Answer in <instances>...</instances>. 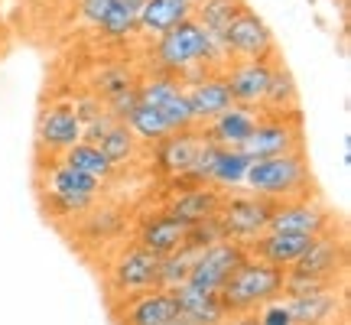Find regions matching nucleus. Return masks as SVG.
Instances as JSON below:
<instances>
[{
  "mask_svg": "<svg viewBox=\"0 0 351 325\" xmlns=\"http://www.w3.org/2000/svg\"><path fill=\"white\" fill-rule=\"evenodd\" d=\"M335 228V215L326 208L315 195H302V199L274 202V215H270V228L267 231H289V234H306L315 238L322 231Z\"/></svg>",
  "mask_w": 351,
  "mask_h": 325,
  "instance_id": "6e6552de",
  "label": "nucleus"
},
{
  "mask_svg": "<svg viewBox=\"0 0 351 325\" xmlns=\"http://www.w3.org/2000/svg\"><path fill=\"white\" fill-rule=\"evenodd\" d=\"M124 124L130 127V134H134L140 143H147V147H153V143H160L163 137L173 134L169 124H166V117L156 111V108H150V104H137Z\"/></svg>",
  "mask_w": 351,
  "mask_h": 325,
  "instance_id": "bb28decb",
  "label": "nucleus"
},
{
  "mask_svg": "<svg viewBox=\"0 0 351 325\" xmlns=\"http://www.w3.org/2000/svg\"><path fill=\"white\" fill-rule=\"evenodd\" d=\"M186 101H189V111H192L195 127L208 124L212 117H218L221 111H228L234 104L221 72H208V75L195 78V82H186Z\"/></svg>",
  "mask_w": 351,
  "mask_h": 325,
  "instance_id": "f3484780",
  "label": "nucleus"
},
{
  "mask_svg": "<svg viewBox=\"0 0 351 325\" xmlns=\"http://www.w3.org/2000/svg\"><path fill=\"white\" fill-rule=\"evenodd\" d=\"M309 3H313V0H309Z\"/></svg>",
  "mask_w": 351,
  "mask_h": 325,
  "instance_id": "e433bc0d",
  "label": "nucleus"
},
{
  "mask_svg": "<svg viewBox=\"0 0 351 325\" xmlns=\"http://www.w3.org/2000/svg\"><path fill=\"white\" fill-rule=\"evenodd\" d=\"M221 199H225V192L212 186H179V192L166 202L163 212L179 218L182 225H199V221H208L218 215Z\"/></svg>",
  "mask_w": 351,
  "mask_h": 325,
  "instance_id": "a211bd4d",
  "label": "nucleus"
},
{
  "mask_svg": "<svg viewBox=\"0 0 351 325\" xmlns=\"http://www.w3.org/2000/svg\"><path fill=\"white\" fill-rule=\"evenodd\" d=\"M186 3H192V7H195V3H199V0H186Z\"/></svg>",
  "mask_w": 351,
  "mask_h": 325,
  "instance_id": "c9c22d12",
  "label": "nucleus"
},
{
  "mask_svg": "<svg viewBox=\"0 0 351 325\" xmlns=\"http://www.w3.org/2000/svg\"><path fill=\"white\" fill-rule=\"evenodd\" d=\"M345 263H348V248L335 231H322L309 241V248L300 254V261L293 263L289 270L309 276H322V280H339L345 276Z\"/></svg>",
  "mask_w": 351,
  "mask_h": 325,
  "instance_id": "ddd939ff",
  "label": "nucleus"
},
{
  "mask_svg": "<svg viewBox=\"0 0 351 325\" xmlns=\"http://www.w3.org/2000/svg\"><path fill=\"white\" fill-rule=\"evenodd\" d=\"M244 257H247V248H241L234 241H218V244L205 248L199 257H195L192 274H189L186 283L195 289H205V293H218Z\"/></svg>",
  "mask_w": 351,
  "mask_h": 325,
  "instance_id": "1a4fd4ad",
  "label": "nucleus"
},
{
  "mask_svg": "<svg viewBox=\"0 0 351 325\" xmlns=\"http://www.w3.org/2000/svg\"><path fill=\"white\" fill-rule=\"evenodd\" d=\"M39 192H43V202H46V212H52L56 218H78L91 205H98L101 182L72 169V166H65L62 160H52V166L43 169Z\"/></svg>",
  "mask_w": 351,
  "mask_h": 325,
  "instance_id": "7ed1b4c3",
  "label": "nucleus"
},
{
  "mask_svg": "<svg viewBox=\"0 0 351 325\" xmlns=\"http://www.w3.org/2000/svg\"><path fill=\"white\" fill-rule=\"evenodd\" d=\"M309 241H313V238H306V234H289V231H263L261 238L247 248V254H254V257H261V261H267V263H274V267H280V270H289L293 263L300 261L302 250L309 248Z\"/></svg>",
  "mask_w": 351,
  "mask_h": 325,
  "instance_id": "4be33fe9",
  "label": "nucleus"
},
{
  "mask_svg": "<svg viewBox=\"0 0 351 325\" xmlns=\"http://www.w3.org/2000/svg\"><path fill=\"white\" fill-rule=\"evenodd\" d=\"M244 7H247V0H199L192 16L199 20V26L212 39H221V43H225L228 26H231V20H234Z\"/></svg>",
  "mask_w": 351,
  "mask_h": 325,
  "instance_id": "b1692460",
  "label": "nucleus"
},
{
  "mask_svg": "<svg viewBox=\"0 0 351 325\" xmlns=\"http://www.w3.org/2000/svg\"><path fill=\"white\" fill-rule=\"evenodd\" d=\"M287 309L293 315V325H341L345 313V293L341 287L322 289V293H306V296H283Z\"/></svg>",
  "mask_w": 351,
  "mask_h": 325,
  "instance_id": "2eb2a0df",
  "label": "nucleus"
},
{
  "mask_svg": "<svg viewBox=\"0 0 351 325\" xmlns=\"http://www.w3.org/2000/svg\"><path fill=\"white\" fill-rule=\"evenodd\" d=\"M202 250L192 248V244H182L179 250H173V254H166L163 261H160V289H176L182 287L189 280V274H192V263H195V257H199Z\"/></svg>",
  "mask_w": 351,
  "mask_h": 325,
  "instance_id": "cd10ccee",
  "label": "nucleus"
},
{
  "mask_svg": "<svg viewBox=\"0 0 351 325\" xmlns=\"http://www.w3.org/2000/svg\"><path fill=\"white\" fill-rule=\"evenodd\" d=\"M261 111L257 108H244V104H231L228 111L212 117L208 124H202V137L215 143V147H228V150H241V143L251 137V130L257 127Z\"/></svg>",
  "mask_w": 351,
  "mask_h": 325,
  "instance_id": "dca6fc26",
  "label": "nucleus"
},
{
  "mask_svg": "<svg viewBox=\"0 0 351 325\" xmlns=\"http://www.w3.org/2000/svg\"><path fill=\"white\" fill-rule=\"evenodd\" d=\"M283 274H287V270H280L274 263L247 254V257L234 267V274L225 280V287L218 289L228 315L257 313L263 302L283 296Z\"/></svg>",
  "mask_w": 351,
  "mask_h": 325,
  "instance_id": "f03ea898",
  "label": "nucleus"
},
{
  "mask_svg": "<svg viewBox=\"0 0 351 325\" xmlns=\"http://www.w3.org/2000/svg\"><path fill=\"white\" fill-rule=\"evenodd\" d=\"M179 315L173 289H147L137 296H127L117 309V325H166Z\"/></svg>",
  "mask_w": 351,
  "mask_h": 325,
  "instance_id": "4468645a",
  "label": "nucleus"
},
{
  "mask_svg": "<svg viewBox=\"0 0 351 325\" xmlns=\"http://www.w3.org/2000/svg\"><path fill=\"white\" fill-rule=\"evenodd\" d=\"M257 325H293V315L287 309V300L283 296H276V300L263 302L261 309H257Z\"/></svg>",
  "mask_w": 351,
  "mask_h": 325,
  "instance_id": "2f4dec72",
  "label": "nucleus"
},
{
  "mask_svg": "<svg viewBox=\"0 0 351 325\" xmlns=\"http://www.w3.org/2000/svg\"><path fill=\"white\" fill-rule=\"evenodd\" d=\"M98 147H101V153H104V156L114 162V169H124L127 162L137 160L140 140L130 134V127H127L124 121H117V124H114L111 130H108V134L98 140Z\"/></svg>",
  "mask_w": 351,
  "mask_h": 325,
  "instance_id": "a878e982",
  "label": "nucleus"
},
{
  "mask_svg": "<svg viewBox=\"0 0 351 325\" xmlns=\"http://www.w3.org/2000/svg\"><path fill=\"white\" fill-rule=\"evenodd\" d=\"M270 215H274V202L251 195V192H244V195L225 192L221 208H218L215 218H218V228H221L225 241H234L241 248H251L254 241L270 228Z\"/></svg>",
  "mask_w": 351,
  "mask_h": 325,
  "instance_id": "20e7f679",
  "label": "nucleus"
},
{
  "mask_svg": "<svg viewBox=\"0 0 351 325\" xmlns=\"http://www.w3.org/2000/svg\"><path fill=\"white\" fill-rule=\"evenodd\" d=\"M69 104H72V111H75V117H78V124H82V127L91 124L95 117H101V114H104V101H101L95 91H82V95H75Z\"/></svg>",
  "mask_w": 351,
  "mask_h": 325,
  "instance_id": "7c9ffc66",
  "label": "nucleus"
},
{
  "mask_svg": "<svg viewBox=\"0 0 351 325\" xmlns=\"http://www.w3.org/2000/svg\"><path fill=\"white\" fill-rule=\"evenodd\" d=\"M134 85H137V75H134L127 65H104L98 75H95L91 91H95L101 101H111L114 95H121V91H127V88H134Z\"/></svg>",
  "mask_w": 351,
  "mask_h": 325,
  "instance_id": "c85d7f7f",
  "label": "nucleus"
},
{
  "mask_svg": "<svg viewBox=\"0 0 351 325\" xmlns=\"http://www.w3.org/2000/svg\"><path fill=\"white\" fill-rule=\"evenodd\" d=\"M302 147V114L300 117H283V114H261L251 137L241 143V153L247 160H270L283 153H300Z\"/></svg>",
  "mask_w": 351,
  "mask_h": 325,
  "instance_id": "39448f33",
  "label": "nucleus"
},
{
  "mask_svg": "<svg viewBox=\"0 0 351 325\" xmlns=\"http://www.w3.org/2000/svg\"><path fill=\"white\" fill-rule=\"evenodd\" d=\"M186 234H189V225H182L179 218H173L169 212H153L140 221V231H137V244L147 248L150 254L156 257H166L186 244Z\"/></svg>",
  "mask_w": 351,
  "mask_h": 325,
  "instance_id": "6ab92c4d",
  "label": "nucleus"
},
{
  "mask_svg": "<svg viewBox=\"0 0 351 325\" xmlns=\"http://www.w3.org/2000/svg\"><path fill=\"white\" fill-rule=\"evenodd\" d=\"M160 261L140 244H130L124 248L111 263V293H117L121 300L127 296H137V293H147V289L160 287Z\"/></svg>",
  "mask_w": 351,
  "mask_h": 325,
  "instance_id": "423d86ee",
  "label": "nucleus"
},
{
  "mask_svg": "<svg viewBox=\"0 0 351 325\" xmlns=\"http://www.w3.org/2000/svg\"><path fill=\"white\" fill-rule=\"evenodd\" d=\"M176 306H179V319H186L189 325H225L228 322V309L218 293H205L182 283L173 289Z\"/></svg>",
  "mask_w": 351,
  "mask_h": 325,
  "instance_id": "aec40b11",
  "label": "nucleus"
},
{
  "mask_svg": "<svg viewBox=\"0 0 351 325\" xmlns=\"http://www.w3.org/2000/svg\"><path fill=\"white\" fill-rule=\"evenodd\" d=\"M192 10L195 7L186 3V0H143V7L137 13V33L143 39H160L173 26L189 20Z\"/></svg>",
  "mask_w": 351,
  "mask_h": 325,
  "instance_id": "412c9836",
  "label": "nucleus"
},
{
  "mask_svg": "<svg viewBox=\"0 0 351 325\" xmlns=\"http://www.w3.org/2000/svg\"><path fill=\"white\" fill-rule=\"evenodd\" d=\"M111 7H114V0H78V16H82L88 26L98 29V23L108 16Z\"/></svg>",
  "mask_w": 351,
  "mask_h": 325,
  "instance_id": "473e14b6",
  "label": "nucleus"
},
{
  "mask_svg": "<svg viewBox=\"0 0 351 325\" xmlns=\"http://www.w3.org/2000/svg\"><path fill=\"white\" fill-rule=\"evenodd\" d=\"M166 325H189V322H186V319H179V315H176L173 322H166Z\"/></svg>",
  "mask_w": 351,
  "mask_h": 325,
  "instance_id": "f704fd0d",
  "label": "nucleus"
},
{
  "mask_svg": "<svg viewBox=\"0 0 351 325\" xmlns=\"http://www.w3.org/2000/svg\"><path fill=\"white\" fill-rule=\"evenodd\" d=\"M276 62L280 59H234V62H228L221 78L231 91V101L261 111L267 85H270V72H274Z\"/></svg>",
  "mask_w": 351,
  "mask_h": 325,
  "instance_id": "9d476101",
  "label": "nucleus"
},
{
  "mask_svg": "<svg viewBox=\"0 0 351 325\" xmlns=\"http://www.w3.org/2000/svg\"><path fill=\"white\" fill-rule=\"evenodd\" d=\"M225 49L231 59H276V36L261 13L244 7L228 26Z\"/></svg>",
  "mask_w": 351,
  "mask_h": 325,
  "instance_id": "0eeeda50",
  "label": "nucleus"
},
{
  "mask_svg": "<svg viewBox=\"0 0 351 325\" xmlns=\"http://www.w3.org/2000/svg\"><path fill=\"white\" fill-rule=\"evenodd\" d=\"M202 137L199 127H192V130H173L169 137H163L160 143H153V160H156V169L166 176V179H173V182H186L189 173H192V166H195V156H199Z\"/></svg>",
  "mask_w": 351,
  "mask_h": 325,
  "instance_id": "9b49d317",
  "label": "nucleus"
},
{
  "mask_svg": "<svg viewBox=\"0 0 351 325\" xmlns=\"http://www.w3.org/2000/svg\"><path fill=\"white\" fill-rule=\"evenodd\" d=\"M59 160L65 162V166H72V169H78V173H85V176H91V179H98L101 186L111 179L117 169H114V162L101 153V147L98 143H88V140H78L72 150H65Z\"/></svg>",
  "mask_w": 351,
  "mask_h": 325,
  "instance_id": "393cba45",
  "label": "nucleus"
},
{
  "mask_svg": "<svg viewBox=\"0 0 351 325\" xmlns=\"http://www.w3.org/2000/svg\"><path fill=\"white\" fill-rule=\"evenodd\" d=\"M261 114H283V117H300V85L283 62L274 65L270 72V85L263 95Z\"/></svg>",
  "mask_w": 351,
  "mask_h": 325,
  "instance_id": "5701e85b",
  "label": "nucleus"
},
{
  "mask_svg": "<svg viewBox=\"0 0 351 325\" xmlns=\"http://www.w3.org/2000/svg\"><path fill=\"white\" fill-rule=\"evenodd\" d=\"M78 140H82V124H78L75 111L69 101L49 104L43 108L36 121V147L39 153H49V156H62L65 150H72Z\"/></svg>",
  "mask_w": 351,
  "mask_h": 325,
  "instance_id": "f8f14e48",
  "label": "nucleus"
},
{
  "mask_svg": "<svg viewBox=\"0 0 351 325\" xmlns=\"http://www.w3.org/2000/svg\"><path fill=\"white\" fill-rule=\"evenodd\" d=\"M98 29H101V36L104 39H130L134 33H137V13L130 10L127 3L114 0V7L98 23Z\"/></svg>",
  "mask_w": 351,
  "mask_h": 325,
  "instance_id": "c756f323",
  "label": "nucleus"
},
{
  "mask_svg": "<svg viewBox=\"0 0 351 325\" xmlns=\"http://www.w3.org/2000/svg\"><path fill=\"white\" fill-rule=\"evenodd\" d=\"M244 189L267 202H289L313 195V173H309L306 150L270 156V160H254L247 166V176H244Z\"/></svg>",
  "mask_w": 351,
  "mask_h": 325,
  "instance_id": "f257e3e1",
  "label": "nucleus"
},
{
  "mask_svg": "<svg viewBox=\"0 0 351 325\" xmlns=\"http://www.w3.org/2000/svg\"><path fill=\"white\" fill-rule=\"evenodd\" d=\"M225 325H257V315L254 313H244V315H228Z\"/></svg>",
  "mask_w": 351,
  "mask_h": 325,
  "instance_id": "72a5a7b5",
  "label": "nucleus"
}]
</instances>
